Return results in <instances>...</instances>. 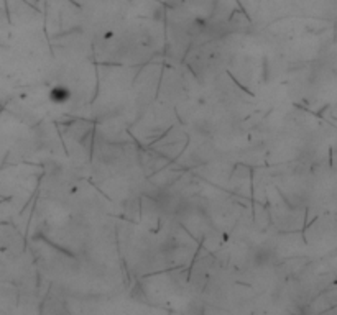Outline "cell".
I'll return each mask as SVG.
<instances>
[{
  "instance_id": "6da1fadb",
  "label": "cell",
  "mask_w": 337,
  "mask_h": 315,
  "mask_svg": "<svg viewBox=\"0 0 337 315\" xmlns=\"http://www.w3.org/2000/svg\"><path fill=\"white\" fill-rule=\"evenodd\" d=\"M48 98H49V102L55 103V105H64V103H67L73 98V91L64 84L53 85L48 92Z\"/></svg>"
}]
</instances>
